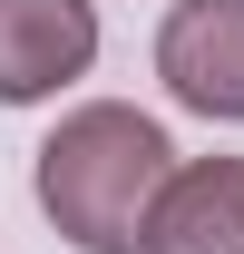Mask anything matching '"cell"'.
<instances>
[{"label":"cell","instance_id":"cell-1","mask_svg":"<svg viewBox=\"0 0 244 254\" xmlns=\"http://www.w3.org/2000/svg\"><path fill=\"white\" fill-rule=\"evenodd\" d=\"M166 176H176L166 127L147 108H127V98H88V108H68L39 137V176L30 186H39V215L78 254H137Z\"/></svg>","mask_w":244,"mask_h":254},{"label":"cell","instance_id":"cell-2","mask_svg":"<svg viewBox=\"0 0 244 254\" xmlns=\"http://www.w3.org/2000/svg\"><path fill=\"white\" fill-rule=\"evenodd\" d=\"M156 78L176 108L235 127L244 118V0H176L156 30Z\"/></svg>","mask_w":244,"mask_h":254},{"label":"cell","instance_id":"cell-3","mask_svg":"<svg viewBox=\"0 0 244 254\" xmlns=\"http://www.w3.org/2000/svg\"><path fill=\"white\" fill-rule=\"evenodd\" d=\"M98 59L88 0H0V108H39Z\"/></svg>","mask_w":244,"mask_h":254},{"label":"cell","instance_id":"cell-4","mask_svg":"<svg viewBox=\"0 0 244 254\" xmlns=\"http://www.w3.org/2000/svg\"><path fill=\"white\" fill-rule=\"evenodd\" d=\"M137 254H244V157H195L166 176Z\"/></svg>","mask_w":244,"mask_h":254}]
</instances>
